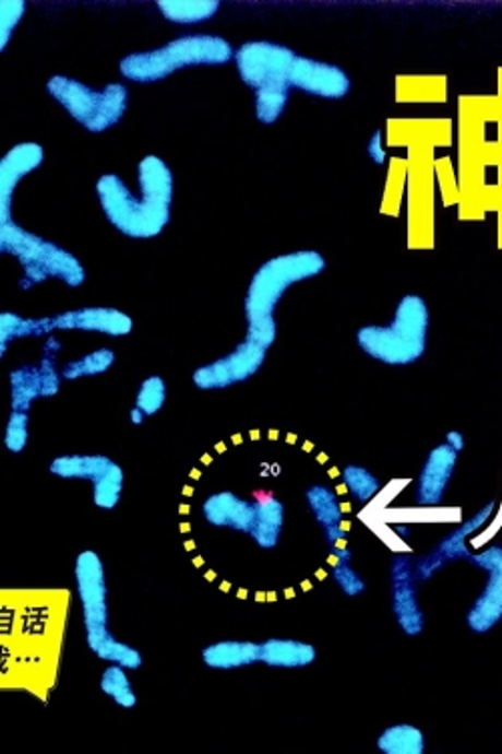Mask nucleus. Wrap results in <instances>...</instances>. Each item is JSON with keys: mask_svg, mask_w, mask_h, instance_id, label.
<instances>
[{"mask_svg": "<svg viewBox=\"0 0 502 754\" xmlns=\"http://www.w3.org/2000/svg\"><path fill=\"white\" fill-rule=\"evenodd\" d=\"M265 352V346L246 339L236 346V351L229 352L224 358L200 366L193 373V385L201 390H217L243 382L262 368Z\"/></svg>", "mask_w": 502, "mask_h": 754, "instance_id": "nucleus-13", "label": "nucleus"}, {"mask_svg": "<svg viewBox=\"0 0 502 754\" xmlns=\"http://www.w3.org/2000/svg\"><path fill=\"white\" fill-rule=\"evenodd\" d=\"M43 148L37 143H21L9 151L0 164V200H13L16 184L43 164Z\"/></svg>", "mask_w": 502, "mask_h": 754, "instance_id": "nucleus-19", "label": "nucleus"}, {"mask_svg": "<svg viewBox=\"0 0 502 754\" xmlns=\"http://www.w3.org/2000/svg\"><path fill=\"white\" fill-rule=\"evenodd\" d=\"M428 320L427 302L420 296H404L390 327L360 328L356 340L378 363L413 365L427 351Z\"/></svg>", "mask_w": 502, "mask_h": 754, "instance_id": "nucleus-4", "label": "nucleus"}, {"mask_svg": "<svg viewBox=\"0 0 502 754\" xmlns=\"http://www.w3.org/2000/svg\"><path fill=\"white\" fill-rule=\"evenodd\" d=\"M33 337H49L47 318H21L13 313L0 315V352H2V356L13 340L33 339Z\"/></svg>", "mask_w": 502, "mask_h": 754, "instance_id": "nucleus-26", "label": "nucleus"}, {"mask_svg": "<svg viewBox=\"0 0 502 754\" xmlns=\"http://www.w3.org/2000/svg\"><path fill=\"white\" fill-rule=\"evenodd\" d=\"M125 670L127 668L119 664L105 668V672L100 674L99 686L103 694L113 698V703L119 704L121 708H133L138 704V694L127 679Z\"/></svg>", "mask_w": 502, "mask_h": 754, "instance_id": "nucleus-27", "label": "nucleus"}, {"mask_svg": "<svg viewBox=\"0 0 502 754\" xmlns=\"http://www.w3.org/2000/svg\"><path fill=\"white\" fill-rule=\"evenodd\" d=\"M0 250L13 254L23 266L25 276L21 288L28 290L47 282L49 278H59L69 286H81L85 282V268L73 254L59 248L57 244L38 238L23 227L16 226L11 212H0Z\"/></svg>", "mask_w": 502, "mask_h": 754, "instance_id": "nucleus-3", "label": "nucleus"}, {"mask_svg": "<svg viewBox=\"0 0 502 754\" xmlns=\"http://www.w3.org/2000/svg\"><path fill=\"white\" fill-rule=\"evenodd\" d=\"M115 363V352L109 349H99L87 356L75 358L67 363L61 370L64 380H79V378L97 377L107 373Z\"/></svg>", "mask_w": 502, "mask_h": 754, "instance_id": "nucleus-28", "label": "nucleus"}, {"mask_svg": "<svg viewBox=\"0 0 502 754\" xmlns=\"http://www.w3.org/2000/svg\"><path fill=\"white\" fill-rule=\"evenodd\" d=\"M25 14V2L23 0H2L0 4V49L9 45L14 26Z\"/></svg>", "mask_w": 502, "mask_h": 754, "instance_id": "nucleus-35", "label": "nucleus"}, {"mask_svg": "<svg viewBox=\"0 0 502 754\" xmlns=\"http://www.w3.org/2000/svg\"><path fill=\"white\" fill-rule=\"evenodd\" d=\"M93 653L100 658V660H105V662L119 664V667L127 668V670H139V668L143 667V658H141L138 648L129 646L125 641H119L113 636L109 640L103 641Z\"/></svg>", "mask_w": 502, "mask_h": 754, "instance_id": "nucleus-31", "label": "nucleus"}, {"mask_svg": "<svg viewBox=\"0 0 502 754\" xmlns=\"http://www.w3.org/2000/svg\"><path fill=\"white\" fill-rule=\"evenodd\" d=\"M28 445V413L13 411L4 431V447L11 452L25 451Z\"/></svg>", "mask_w": 502, "mask_h": 754, "instance_id": "nucleus-34", "label": "nucleus"}, {"mask_svg": "<svg viewBox=\"0 0 502 754\" xmlns=\"http://www.w3.org/2000/svg\"><path fill=\"white\" fill-rule=\"evenodd\" d=\"M390 603L402 632L416 638L425 632V612L418 598L416 559L406 553H396L390 562Z\"/></svg>", "mask_w": 502, "mask_h": 754, "instance_id": "nucleus-11", "label": "nucleus"}, {"mask_svg": "<svg viewBox=\"0 0 502 754\" xmlns=\"http://www.w3.org/2000/svg\"><path fill=\"white\" fill-rule=\"evenodd\" d=\"M376 746L384 754H425V732L413 724H394L378 737Z\"/></svg>", "mask_w": 502, "mask_h": 754, "instance_id": "nucleus-24", "label": "nucleus"}, {"mask_svg": "<svg viewBox=\"0 0 502 754\" xmlns=\"http://www.w3.org/2000/svg\"><path fill=\"white\" fill-rule=\"evenodd\" d=\"M494 514H497V502L482 505L475 516L468 517L458 528L446 533L425 557L416 559V578L418 581H430L439 574L440 569H444L452 562H470L473 552L468 550L466 541L478 533L480 529L487 528Z\"/></svg>", "mask_w": 502, "mask_h": 754, "instance_id": "nucleus-9", "label": "nucleus"}, {"mask_svg": "<svg viewBox=\"0 0 502 754\" xmlns=\"http://www.w3.org/2000/svg\"><path fill=\"white\" fill-rule=\"evenodd\" d=\"M123 485H125L123 469L113 463L103 478L97 479L93 483V503H95V507L105 509V511L115 509L119 502H121Z\"/></svg>", "mask_w": 502, "mask_h": 754, "instance_id": "nucleus-29", "label": "nucleus"}, {"mask_svg": "<svg viewBox=\"0 0 502 754\" xmlns=\"http://www.w3.org/2000/svg\"><path fill=\"white\" fill-rule=\"evenodd\" d=\"M298 55L270 40H253L236 52L239 76L255 93L289 91V76Z\"/></svg>", "mask_w": 502, "mask_h": 754, "instance_id": "nucleus-8", "label": "nucleus"}, {"mask_svg": "<svg viewBox=\"0 0 502 754\" xmlns=\"http://www.w3.org/2000/svg\"><path fill=\"white\" fill-rule=\"evenodd\" d=\"M165 399H167V387H165L164 378H145L143 385L139 387L135 407H139L145 415H157L164 409Z\"/></svg>", "mask_w": 502, "mask_h": 754, "instance_id": "nucleus-32", "label": "nucleus"}, {"mask_svg": "<svg viewBox=\"0 0 502 754\" xmlns=\"http://www.w3.org/2000/svg\"><path fill=\"white\" fill-rule=\"evenodd\" d=\"M326 260L314 250L294 251L272 258L265 262L255 276L251 278L246 294V318L248 337L270 349L277 339L276 306L284 292L296 282L314 278L324 272Z\"/></svg>", "mask_w": 502, "mask_h": 754, "instance_id": "nucleus-2", "label": "nucleus"}, {"mask_svg": "<svg viewBox=\"0 0 502 754\" xmlns=\"http://www.w3.org/2000/svg\"><path fill=\"white\" fill-rule=\"evenodd\" d=\"M138 200L123 179L103 176L97 181L100 208L109 222L129 238H155L169 222V208L174 198V176L164 160L147 155L139 164Z\"/></svg>", "mask_w": 502, "mask_h": 754, "instance_id": "nucleus-1", "label": "nucleus"}, {"mask_svg": "<svg viewBox=\"0 0 502 754\" xmlns=\"http://www.w3.org/2000/svg\"><path fill=\"white\" fill-rule=\"evenodd\" d=\"M262 646L255 641H217L203 648L201 660L212 670H238L260 662Z\"/></svg>", "mask_w": 502, "mask_h": 754, "instance_id": "nucleus-21", "label": "nucleus"}, {"mask_svg": "<svg viewBox=\"0 0 502 754\" xmlns=\"http://www.w3.org/2000/svg\"><path fill=\"white\" fill-rule=\"evenodd\" d=\"M251 503H253V526H251L250 538L255 541L258 547L274 550L284 531L286 507L272 491H255Z\"/></svg>", "mask_w": 502, "mask_h": 754, "instance_id": "nucleus-18", "label": "nucleus"}, {"mask_svg": "<svg viewBox=\"0 0 502 754\" xmlns=\"http://www.w3.org/2000/svg\"><path fill=\"white\" fill-rule=\"evenodd\" d=\"M485 576L487 584L466 614V626L475 634H487L502 620V547L492 545L485 552L473 553L470 562Z\"/></svg>", "mask_w": 502, "mask_h": 754, "instance_id": "nucleus-10", "label": "nucleus"}, {"mask_svg": "<svg viewBox=\"0 0 502 754\" xmlns=\"http://www.w3.org/2000/svg\"><path fill=\"white\" fill-rule=\"evenodd\" d=\"M332 579L348 598L362 596L366 591V579L351 567L350 562H336L332 567Z\"/></svg>", "mask_w": 502, "mask_h": 754, "instance_id": "nucleus-33", "label": "nucleus"}, {"mask_svg": "<svg viewBox=\"0 0 502 754\" xmlns=\"http://www.w3.org/2000/svg\"><path fill=\"white\" fill-rule=\"evenodd\" d=\"M113 461L105 455H63L52 459L49 471L59 479H79L95 483L103 478Z\"/></svg>", "mask_w": 502, "mask_h": 754, "instance_id": "nucleus-22", "label": "nucleus"}, {"mask_svg": "<svg viewBox=\"0 0 502 754\" xmlns=\"http://www.w3.org/2000/svg\"><path fill=\"white\" fill-rule=\"evenodd\" d=\"M159 11L165 19L179 25H193L212 19L219 11L217 0H159Z\"/></svg>", "mask_w": 502, "mask_h": 754, "instance_id": "nucleus-25", "label": "nucleus"}, {"mask_svg": "<svg viewBox=\"0 0 502 754\" xmlns=\"http://www.w3.org/2000/svg\"><path fill=\"white\" fill-rule=\"evenodd\" d=\"M47 91L75 121L93 133L107 131L109 127L119 123L129 101L127 89L119 83H111L103 91H93L81 81L63 75L49 79Z\"/></svg>", "mask_w": 502, "mask_h": 754, "instance_id": "nucleus-6", "label": "nucleus"}, {"mask_svg": "<svg viewBox=\"0 0 502 754\" xmlns=\"http://www.w3.org/2000/svg\"><path fill=\"white\" fill-rule=\"evenodd\" d=\"M456 457L458 452L446 443H442L428 452L427 461L418 475V485H416L415 503L418 507L434 509L444 503L446 490L456 471Z\"/></svg>", "mask_w": 502, "mask_h": 754, "instance_id": "nucleus-15", "label": "nucleus"}, {"mask_svg": "<svg viewBox=\"0 0 502 754\" xmlns=\"http://www.w3.org/2000/svg\"><path fill=\"white\" fill-rule=\"evenodd\" d=\"M75 581L79 602L83 610V624L87 632V646L95 652L100 644L109 640V608H107V579L99 553H79L75 562Z\"/></svg>", "mask_w": 502, "mask_h": 754, "instance_id": "nucleus-7", "label": "nucleus"}, {"mask_svg": "<svg viewBox=\"0 0 502 754\" xmlns=\"http://www.w3.org/2000/svg\"><path fill=\"white\" fill-rule=\"evenodd\" d=\"M370 157L376 164H384V151H382V145H380V133H376L372 141H370Z\"/></svg>", "mask_w": 502, "mask_h": 754, "instance_id": "nucleus-37", "label": "nucleus"}, {"mask_svg": "<svg viewBox=\"0 0 502 754\" xmlns=\"http://www.w3.org/2000/svg\"><path fill=\"white\" fill-rule=\"evenodd\" d=\"M342 481L351 495V499L358 503H370L380 493V479L368 471L366 467L348 466L342 471Z\"/></svg>", "mask_w": 502, "mask_h": 754, "instance_id": "nucleus-30", "label": "nucleus"}, {"mask_svg": "<svg viewBox=\"0 0 502 754\" xmlns=\"http://www.w3.org/2000/svg\"><path fill=\"white\" fill-rule=\"evenodd\" d=\"M55 330H83L100 332L107 337H127L133 330V320L117 308L88 306L63 315L47 316V332L52 334Z\"/></svg>", "mask_w": 502, "mask_h": 754, "instance_id": "nucleus-14", "label": "nucleus"}, {"mask_svg": "<svg viewBox=\"0 0 502 754\" xmlns=\"http://www.w3.org/2000/svg\"><path fill=\"white\" fill-rule=\"evenodd\" d=\"M306 503L322 531L342 528V507H339L338 495L327 485L318 483L308 487Z\"/></svg>", "mask_w": 502, "mask_h": 754, "instance_id": "nucleus-23", "label": "nucleus"}, {"mask_svg": "<svg viewBox=\"0 0 502 754\" xmlns=\"http://www.w3.org/2000/svg\"><path fill=\"white\" fill-rule=\"evenodd\" d=\"M203 519L214 528L231 529L250 535L253 526V503L241 499L231 491H219L210 495L201 505Z\"/></svg>", "mask_w": 502, "mask_h": 754, "instance_id": "nucleus-17", "label": "nucleus"}, {"mask_svg": "<svg viewBox=\"0 0 502 754\" xmlns=\"http://www.w3.org/2000/svg\"><path fill=\"white\" fill-rule=\"evenodd\" d=\"M129 419H131V423H133L135 427H139V425H143V421H145V413H143L139 407H135V409L131 411Z\"/></svg>", "mask_w": 502, "mask_h": 754, "instance_id": "nucleus-38", "label": "nucleus"}, {"mask_svg": "<svg viewBox=\"0 0 502 754\" xmlns=\"http://www.w3.org/2000/svg\"><path fill=\"white\" fill-rule=\"evenodd\" d=\"M260 662L270 668L298 670V668L314 664L318 652L308 641L286 640V638H270L260 644Z\"/></svg>", "mask_w": 502, "mask_h": 754, "instance_id": "nucleus-20", "label": "nucleus"}, {"mask_svg": "<svg viewBox=\"0 0 502 754\" xmlns=\"http://www.w3.org/2000/svg\"><path fill=\"white\" fill-rule=\"evenodd\" d=\"M234 57L226 38L189 35L176 38L162 49L133 52L121 61V73L135 83H155L193 64H224Z\"/></svg>", "mask_w": 502, "mask_h": 754, "instance_id": "nucleus-5", "label": "nucleus"}, {"mask_svg": "<svg viewBox=\"0 0 502 754\" xmlns=\"http://www.w3.org/2000/svg\"><path fill=\"white\" fill-rule=\"evenodd\" d=\"M394 531L401 535L402 540H408V538H410V529L404 528V526H396Z\"/></svg>", "mask_w": 502, "mask_h": 754, "instance_id": "nucleus-39", "label": "nucleus"}, {"mask_svg": "<svg viewBox=\"0 0 502 754\" xmlns=\"http://www.w3.org/2000/svg\"><path fill=\"white\" fill-rule=\"evenodd\" d=\"M289 87L324 99H342L350 91V79L336 64L298 57L289 76Z\"/></svg>", "mask_w": 502, "mask_h": 754, "instance_id": "nucleus-16", "label": "nucleus"}, {"mask_svg": "<svg viewBox=\"0 0 502 754\" xmlns=\"http://www.w3.org/2000/svg\"><path fill=\"white\" fill-rule=\"evenodd\" d=\"M61 351V342L50 337L45 344L43 361L37 365H26L11 373V389H13V411L26 413L31 404L43 397H55L61 389V378L57 370V354Z\"/></svg>", "mask_w": 502, "mask_h": 754, "instance_id": "nucleus-12", "label": "nucleus"}, {"mask_svg": "<svg viewBox=\"0 0 502 754\" xmlns=\"http://www.w3.org/2000/svg\"><path fill=\"white\" fill-rule=\"evenodd\" d=\"M446 445L452 447L456 452L463 451V449H465V437H463V433L451 431V433L446 435Z\"/></svg>", "mask_w": 502, "mask_h": 754, "instance_id": "nucleus-36", "label": "nucleus"}]
</instances>
